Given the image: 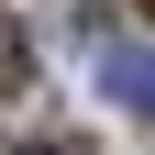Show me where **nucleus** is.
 Segmentation results:
<instances>
[{
    "instance_id": "nucleus-1",
    "label": "nucleus",
    "mask_w": 155,
    "mask_h": 155,
    "mask_svg": "<svg viewBox=\"0 0 155 155\" xmlns=\"http://www.w3.org/2000/svg\"><path fill=\"white\" fill-rule=\"evenodd\" d=\"M100 89H111L122 111L155 122V45H100Z\"/></svg>"
},
{
    "instance_id": "nucleus-2",
    "label": "nucleus",
    "mask_w": 155,
    "mask_h": 155,
    "mask_svg": "<svg viewBox=\"0 0 155 155\" xmlns=\"http://www.w3.org/2000/svg\"><path fill=\"white\" fill-rule=\"evenodd\" d=\"M33 155H55V144H33Z\"/></svg>"
}]
</instances>
